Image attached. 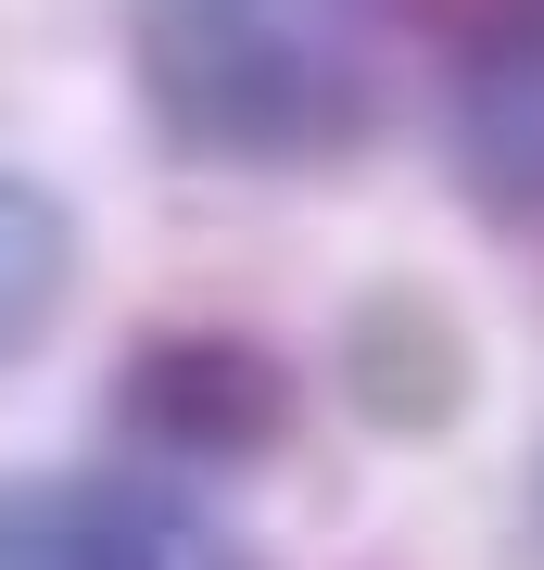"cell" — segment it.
I'll list each match as a JSON object with an SVG mask.
<instances>
[{
  "label": "cell",
  "instance_id": "cell-1",
  "mask_svg": "<svg viewBox=\"0 0 544 570\" xmlns=\"http://www.w3.org/2000/svg\"><path fill=\"white\" fill-rule=\"evenodd\" d=\"M444 0H140V115L178 165L216 178H317L367 153L418 77Z\"/></svg>",
  "mask_w": 544,
  "mask_h": 570
},
{
  "label": "cell",
  "instance_id": "cell-2",
  "mask_svg": "<svg viewBox=\"0 0 544 570\" xmlns=\"http://www.w3.org/2000/svg\"><path fill=\"white\" fill-rule=\"evenodd\" d=\"M0 570H254V546L178 469H13Z\"/></svg>",
  "mask_w": 544,
  "mask_h": 570
},
{
  "label": "cell",
  "instance_id": "cell-3",
  "mask_svg": "<svg viewBox=\"0 0 544 570\" xmlns=\"http://www.w3.org/2000/svg\"><path fill=\"white\" fill-rule=\"evenodd\" d=\"M115 431L152 469H254L291 444V367L254 343V330H140L115 367Z\"/></svg>",
  "mask_w": 544,
  "mask_h": 570
},
{
  "label": "cell",
  "instance_id": "cell-4",
  "mask_svg": "<svg viewBox=\"0 0 544 570\" xmlns=\"http://www.w3.org/2000/svg\"><path fill=\"white\" fill-rule=\"evenodd\" d=\"M444 178L468 216L544 228V0H482L444 51Z\"/></svg>",
  "mask_w": 544,
  "mask_h": 570
},
{
  "label": "cell",
  "instance_id": "cell-5",
  "mask_svg": "<svg viewBox=\"0 0 544 570\" xmlns=\"http://www.w3.org/2000/svg\"><path fill=\"white\" fill-rule=\"evenodd\" d=\"M63 305H77V216H63V190L0 165V367L39 355Z\"/></svg>",
  "mask_w": 544,
  "mask_h": 570
}]
</instances>
